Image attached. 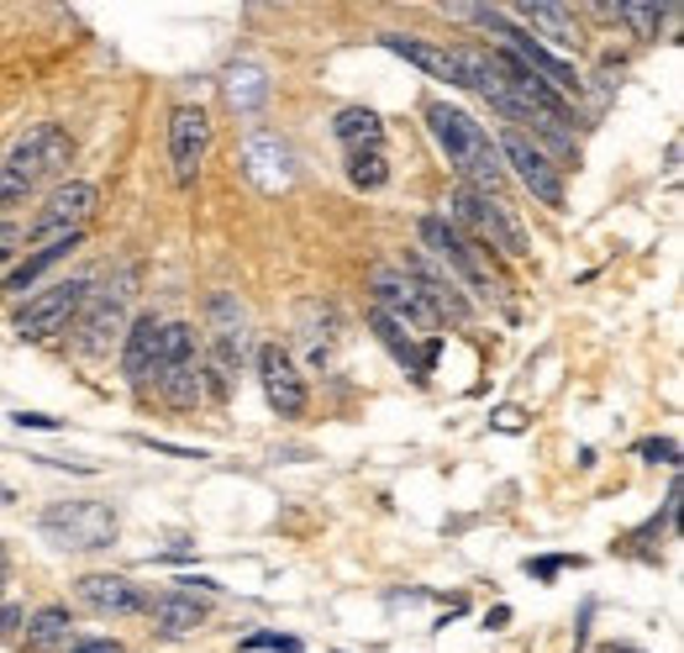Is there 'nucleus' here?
Returning a JSON list of instances; mask_svg holds the SVG:
<instances>
[{"label": "nucleus", "instance_id": "nucleus-16", "mask_svg": "<svg viewBox=\"0 0 684 653\" xmlns=\"http://www.w3.org/2000/svg\"><path fill=\"white\" fill-rule=\"evenodd\" d=\"M369 322H374V338L390 348V359L405 363V374H411L416 385H426V374H432V359H437V338L426 342V348H416V333H411L405 322H395V316H384L379 306L369 312Z\"/></svg>", "mask_w": 684, "mask_h": 653}, {"label": "nucleus", "instance_id": "nucleus-40", "mask_svg": "<svg viewBox=\"0 0 684 653\" xmlns=\"http://www.w3.org/2000/svg\"><path fill=\"white\" fill-rule=\"evenodd\" d=\"M506 622H511V606H496V611L485 617V628H490V632H500V628H506Z\"/></svg>", "mask_w": 684, "mask_h": 653}, {"label": "nucleus", "instance_id": "nucleus-37", "mask_svg": "<svg viewBox=\"0 0 684 653\" xmlns=\"http://www.w3.org/2000/svg\"><path fill=\"white\" fill-rule=\"evenodd\" d=\"M22 632V606H0V638H17Z\"/></svg>", "mask_w": 684, "mask_h": 653}, {"label": "nucleus", "instance_id": "nucleus-35", "mask_svg": "<svg viewBox=\"0 0 684 653\" xmlns=\"http://www.w3.org/2000/svg\"><path fill=\"white\" fill-rule=\"evenodd\" d=\"M17 427H37V433H58V416H43V412H11Z\"/></svg>", "mask_w": 684, "mask_h": 653}, {"label": "nucleus", "instance_id": "nucleus-12", "mask_svg": "<svg viewBox=\"0 0 684 653\" xmlns=\"http://www.w3.org/2000/svg\"><path fill=\"white\" fill-rule=\"evenodd\" d=\"M369 285H374V306H379V312L395 316V322H405L411 333H426V338H432V333L443 327V322L432 316V306L422 301V291L405 280L401 269H374V280H369Z\"/></svg>", "mask_w": 684, "mask_h": 653}, {"label": "nucleus", "instance_id": "nucleus-14", "mask_svg": "<svg viewBox=\"0 0 684 653\" xmlns=\"http://www.w3.org/2000/svg\"><path fill=\"white\" fill-rule=\"evenodd\" d=\"M242 164L253 174V185L269 195L290 191V179H295V153H290V143H284L280 132H253L242 143Z\"/></svg>", "mask_w": 684, "mask_h": 653}, {"label": "nucleus", "instance_id": "nucleus-9", "mask_svg": "<svg viewBox=\"0 0 684 653\" xmlns=\"http://www.w3.org/2000/svg\"><path fill=\"white\" fill-rule=\"evenodd\" d=\"M422 253L437 259L453 280H464L474 295H490V269L479 259V248H474L448 217H422Z\"/></svg>", "mask_w": 684, "mask_h": 653}, {"label": "nucleus", "instance_id": "nucleus-10", "mask_svg": "<svg viewBox=\"0 0 684 653\" xmlns=\"http://www.w3.org/2000/svg\"><path fill=\"white\" fill-rule=\"evenodd\" d=\"M206 153H211V117L200 106H174V117H169V164H174L180 191H189L200 179Z\"/></svg>", "mask_w": 684, "mask_h": 653}, {"label": "nucleus", "instance_id": "nucleus-21", "mask_svg": "<svg viewBox=\"0 0 684 653\" xmlns=\"http://www.w3.org/2000/svg\"><path fill=\"white\" fill-rule=\"evenodd\" d=\"M206 348H221V353L242 359V348H248V312H242L237 295L227 291L211 295V306H206Z\"/></svg>", "mask_w": 684, "mask_h": 653}, {"label": "nucleus", "instance_id": "nucleus-23", "mask_svg": "<svg viewBox=\"0 0 684 653\" xmlns=\"http://www.w3.org/2000/svg\"><path fill=\"white\" fill-rule=\"evenodd\" d=\"M301 342H306L311 369H327L332 348H337V312H332L327 301H306L301 306Z\"/></svg>", "mask_w": 684, "mask_h": 653}, {"label": "nucleus", "instance_id": "nucleus-8", "mask_svg": "<svg viewBox=\"0 0 684 653\" xmlns=\"http://www.w3.org/2000/svg\"><path fill=\"white\" fill-rule=\"evenodd\" d=\"M95 206H100V191H95L90 179H58L47 191V200L37 206V217L26 221V242L37 248V242H53V238H64V232H85Z\"/></svg>", "mask_w": 684, "mask_h": 653}, {"label": "nucleus", "instance_id": "nucleus-33", "mask_svg": "<svg viewBox=\"0 0 684 653\" xmlns=\"http://www.w3.org/2000/svg\"><path fill=\"white\" fill-rule=\"evenodd\" d=\"M26 195H32V191H26L22 179H17V174H11V170H6V164H0V211H11V206H22Z\"/></svg>", "mask_w": 684, "mask_h": 653}, {"label": "nucleus", "instance_id": "nucleus-38", "mask_svg": "<svg viewBox=\"0 0 684 653\" xmlns=\"http://www.w3.org/2000/svg\"><path fill=\"white\" fill-rule=\"evenodd\" d=\"M17 242H22V227H11V221H0V264L17 253Z\"/></svg>", "mask_w": 684, "mask_h": 653}, {"label": "nucleus", "instance_id": "nucleus-15", "mask_svg": "<svg viewBox=\"0 0 684 653\" xmlns=\"http://www.w3.org/2000/svg\"><path fill=\"white\" fill-rule=\"evenodd\" d=\"M74 601L95 611V617H132V611L148 606L127 575H85V580H74Z\"/></svg>", "mask_w": 684, "mask_h": 653}, {"label": "nucleus", "instance_id": "nucleus-25", "mask_svg": "<svg viewBox=\"0 0 684 653\" xmlns=\"http://www.w3.org/2000/svg\"><path fill=\"white\" fill-rule=\"evenodd\" d=\"M332 132H337V143L348 148V153H379V148H384V121H379V111H369V106L337 111Z\"/></svg>", "mask_w": 684, "mask_h": 653}, {"label": "nucleus", "instance_id": "nucleus-1", "mask_svg": "<svg viewBox=\"0 0 684 653\" xmlns=\"http://www.w3.org/2000/svg\"><path fill=\"white\" fill-rule=\"evenodd\" d=\"M426 127H432L437 148L448 153V164L464 174L469 191H485V195L500 191L506 164H500V153H496V138H490L469 111H458V106H448V100H437V106H426Z\"/></svg>", "mask_w": 684, "mask_h": 653}, {"label": "nucleus", "instance_id": "nucleus-32", "mask_svg": "<svg viewBox=\"0 0 684 653\" xmlns=\"http://www.w3.org/2000/svg\"><path fill=\"white\" fill-rule=\"evenodd\" d=\"M638 459H648V464H674V459H680V443H674V437H648V443H638Z\"/></svg>", "mask_w": 684, "mask_h": 653}, {"label": "nucleus", "instance_id": "nucleus-24", "mask_svg": "<svg viewBox=\"0 0 684 653\" xmlns=\"http://www.w3.org/2000/svg\"><path fill=\"white\" fill-rule=\"evenodd\" d=\"M148 611L164 638H189L195 628H206V601H195L185 590H164L159 601H148Z\"/></svg>", "mask_w": 684, "mask_h": 653}, {"label": "nucleus", "instance_id": "nucleus-42", "mask_svg": "<svg viewBox=\"0 0 684 653\" xmlns=\"http://www.w3.org/2000/svg\"><path fill=\"white\" fill-rule=\"evenodd\" d=\"M606 653H642V649H632V643H606Z\"/></svg>", "mask_w": 684, "mask_h": 653}, {"label": "nucleus", "instance_id": "nucleus-34", "mask_svg": "<svg viewBox=\"0 0 684 653\" xmlns=\"http://www.w3.org/2000/svg\"><path fill=\"white\" fill-rule=\"evenodd\" d=\"M142 448H153V454H169V459H211L206 448H180V443H164V437H138Z\"/></svg>", "mask_w": 684, "mask_h": 653}, {"label": "nucleus", "instance_id": "nucleus-4", "mask_svg": "<svg viewBox=\"0 0 684 653\" xmlns=\"http://www.w3.org/2000/svg\"><path fill=\"white\" fill-rule=\"evenodd\" d=\"M453 227H458V232L469 227L474 248H506L511 259H526V253H532V242H526V232L517 227L511 206H506L500 195L458 185V191H453Z\"/></svg>", "mask_w": 684, "mask_h": 653}, {"label": "nucleus", "instance_id": "nucleus-6", "mask_svg": "<svg viewBox=\"0 0 684 653\" xmlns=\"http://www.w3.org/2000/svg\"><path fill=\"white\" fill-rule=\"evenodd\" d=\"M74 164V138L58 127V121H37V127H26L17 148H11V159H6V170L22 179L26 191H37L43 179H58V174Z\"/></svg>", "mask_w": 684, "mask_h": 653}, {"label": "nucleus", "instance_id": "nucleus-17", "mask_svg": "<svg viewBox=\"0 0 684 653\" xmlns=\"http://www.w3.org/2000/svg\"><path fill=\"white\" fill-rule=\"evenodd\" d=\"M379 48L405 58V64H416L426 79H443V85H458V90H464V69H458L453 48H437V43H422V37H405V32H384Z\"/></svg>", "mask_w": 684, "mask_h": 653}, {"label": "nucleus", "instance_id": "nucleus-2", "mask_svg": "<svg viewBox=\"0 0 684 653\" xmlns=\"http://www.w3.org/2000/svg\"><path fill=\"white\" fill-rule=\"evenodd\" d=\"M138 291V269H117L100 291L85 295V306L74 316V348L85 359H100L111 353V342L127 338V301Z\"/></svg>", "mask_w": 684, "mask_h": 653}, {"label": "nucleus", "instance_id": "nucleus-31", "mask_svg": "<svg viewBox=\"0 0 684 653\" xmlns=\"http://www.w3.org/2000/svg\"><path fill=\"white\" fill-rule=\"evenodd\" d=\"M568 564H574V569H579V564H585V558H568V554H553V558H526V564H521V569H526V575H532V580H553V575H558V569H568Z\"/></svg>", "mask_w": 684, "mask_h": 653}, {"label": "nucleus", "instance_id": "nucleus-19", "mask_svg": "<svg viewBox=\"0 0 684 653\" xmlns=\"http://www.w3.org/2000/svg\"><path fill=\"white\" fill-rule=\"evenodd\" d=\"M74 248H85V232H64V238H53V242H37V248L26 253L22 264L0 274V295H26V291H32V285H37V280L47 274V269L64 264Z\"/></svg>", "mask_w": 684, "mask_h": 653}, {"label": "nucleus", "instance_id": "nucleus-5", "mask_svg": "<svg viewBox=\"0 0 684 653\" xmlns=\"http://www.w3.org/2000/svg\"><path fill=\"white\" fill-rule=\"evenodd\" d=\"M85 295H90V280H53L37 295H26V306L11 316V333L22 342H47L58 333H69Z\"/></svg>", "mask_w": 684, "mask_h": 653}, {"label": "nucleus", "instance_id": "nucleus-20", "mask_svg": "<svg viewBox=\"0 0 684 653\" xmlns=\"http://www.w3.org/2000/svg\"><path fill=\"white\" fill-rule=\"evenodd\" d=\"M159 338H164V322L159 316H138L121 338V374L132 385H148L159 374Z\"/></svg>", "mask_w": 684, "mask_h": 653}, {"label": "nucleus", "instance_id": "nucleus-22", "mask_svg": "<svg viewBox=\"0 0 684 653\" xmlns=\"http://www.w3.org/2000/svg\"><path fill=\"white\" fill-rule=\"evenodd\" d=\"M153 385H159V395H164L174 412H195V406L206 401V369H200V353H189V359L169 363Z\"/></svg>", "mask_w": 684, "mask_h": 653}, {"label": "nucleus", "instance_id": "nucleus-11", "mask_svg": "<svg viewBox=\"0 0 684 653\" xmlns=\"http://www.w3.org/2000/svg\"><path fill=\"white\" fill-rule=\"evenodd\" d=\"M405 280H411V285H416V291H422V301L426 306H432V316H437V322H443V327H448V322H469V295L458 291V280H453L448 269L437 264V259H426L422 248H416V253H405V269H401Z\"/></svg>", "mask_w": 684, "mask_h": 653}, {"label": "nucleus", "instance_id": "nucleus-29", "mask_svg": "<svg viewBox=\"0 0 684 653\" xmlns=\"http://www.w3.org/2000/svg\"><path fill=\"white\" fill-rule=\"evenodd\" d=\"M348 179L369 195L384 191V185H390V159H384V148H379V153H348Z\"/></svg>", "mask_w": 684, "mask_h": 653}, {"label": "nucleus", "instance_id": "nucleus-13", "mask_svg": "<svg viewBox=\"0 0 684 653\" xmlns=\"http://www.w3.org/2000/svg\"><path fill=\"white\" fill-rule=\"evenodd\" d=\"M259 385H263L269 406H274L280 416H301V412H306V380H301L295 359L284 353L280 342H263V348H259Z\"/></svg>", "mask_w": 684, "mask_h": 653}, {"label": "nucleus", "instance_id": "nucleus-27", "mask_svg": "<svg viewBox=\"0 0 684 653\" xmlns=\"http://www.w3.org/2000/svg\"><path fill=\"white\" fill-rule=\"evenodd\" d=\"M69 628V606H43L37 617H26V653H64Z\"/></svg>", "mask_w": 684, "mask_h": 653}, {"label": "nucleus", "instance_id": "nucleus-30", "mask_svg": "<svg viewBox=\"0 0 684 653\" xmlns=\"http://www.w3.org/2000/svg\"><path fill=\"white\" fill-rule=\"evenodd\" d=\"M242 649H274V653H306V643L301 638H290V632H248L242 638Z\"/></svg>", "mask_w": 684, "mask_h": 653}, {"label": "nucleus", "instance_id": "nucleus-18", "mask_svg": "<svg viewBox=\"0 0 684 653\" xmlns=\"http://www.w3.org/2000/svg\"><path fill=\"white\" fill-rule=\"evenodd\" d=\"M511 22L532 37V32H543L538 43H543L547 53L553 48H579V17H574V6H517L511 11Z\"/></svg>", "mask_w": 684, "mask_h": 653}, {"label": "nucleus", "instance_id": "nucleus-3", "mask_svg": "<svg viewBox=\"0 0 684 653\" xmlns=\"http://www.w3.org/2000/svg\"><path fill=\"white\" fill-rule=\"evenodd\" d=\"M37 527H43V537L53 548H64V554H100V548H111L121 533L111 501H64V507H47Z\"/></svg>", "mask_w": 684, "mask_h": 653}, {"label": "nucleus", "instance_id": "nucleus-36", "mask_svg": "<svg viewBox=\"0 0 684 653\" xmlns=\"http://www.w3.org/2000/svg\"><path fill=\"white\" fill-rule=\"evenodd\" d=\"M69 653H127V649H121L117 638H85V643H74Z\"/></svg>", "mask_w": 684, "mask_h": 653}, {"label": "nucleus", "instance_id": "nucleus-28", "mask_svg": "<svg viewBox=\"0 0 684 653\" xmlns=\"http://www.w3.org/2000/svg\"><path fill=\"white\" fill-rule=\"evenodd\" d=\"M221 90H227V106L232 111H259L263 100H269V74L259 64H232L227 79H221Z\"/></svg>", "mask_w": 684, "mask_h": 653}, {"label": "nucleus", "instance_id": "nucleus-39", "mask_svg": "<svg viewBox=\"0 0 684 653\" xmlns=\"http://www.w3.org/2000/svg\"><path fill=\"white\" fill-rule=\"evenodd\" d=\"M496 427H506V433H521L526 422H521V412H517V406H506V412H496Z\"/></svg>", "mask_w": 684, "mask_h": 653}, {"label": "nucleus", "instance_id": "nucleus-26", "mask_svg": "<svg viewBox=\"0 0 684 653\" xmlns=\"http://www.w3.org/2000/svg\"><path fill=\"white\" fill-rule=\"evenodd\" d=\"M595 11H600V17H616V22H627L642 43L659 37V22H674V17H680V6H659V0H621V6H595Z\"/></svg>", "mask_w": 684, "mask_h": 653}, {"label": "nucleus", "instance_id": "nucleus-41", "mask_svg": "<svg viewBox=\"0 0 684 653\" xmlns=\"http://www.w3.org/2000/svg\"><path fill=\"white\" fill-rule=\"evenodd\" d=\"M6 580H11V554H6V543H0V596H6Z\"/></svg>", "mask_w": 684, "mask_h": 653}, {"label": "nucleus", "instance_id": "nucleus-7", "mask_svg": "<svg viewBox=\"0 0 684 653\" xmlns=\"http://www.w3.org/2000/svg\"><path fill=\"white\" fill-rule=\"evenodd\" d=\"M496 153H500V164H506V170L532 191V200H543V206H553V211H564V200H568L564 174H558V164H553V159H547L543 148L532 143L521 127H506V132H500Z\"/></svg>", "mask_w": 684, "mask_h": 653}]
</instances>
